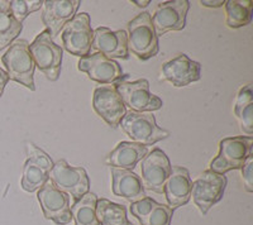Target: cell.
<instances>
[{"mask_svg":"<svg viewBox=\"0 0 253 225\" xmlns=\"http://www.w3.org/2000/svg\"><path fill=\"white\" fill-rule=\"evenodd\" d=\"M1 62L5 67L9 80L35 91L36 65L29 51V43L26 39H15L1 56Z\"/></svg>","mask_w":253,"mask_h":225,"instance_id":"obj_1","label":"cell"},{"mask_svg":"<svg viewBox=\"0 0 253 225\" xmlns=\"http://www.w3.org/2000/svg\"><path fill=\"white\" fill-rule=\"evenodd\" d=\"M128 51L139 60L147 61L155 57L160 51L158 37L153 28L151 14H138L128 23Z\"/></svg>","mask_w":253,"mask_h":225,"instance_id":"obj_2","label":"cell"},{"mask_svg":"<svg viewBox=\"0 0 253 225\" xmlns=\"http://www.w3.org/2000/svg\"><path fill=\"white\" fill-rule=\"evenodd\" d=\"M253 138L252 137H232L224 138L219 142L218 156L210 162V171L225 175L232 170H241L252 154Z\"/></svg>","mask_w":253,"mask_h":225,"instance_id":"obj_3","label":"cell"},{"mask_svg":"<svg viewBox=\"0 0 253 225\" xmlns=\"http://www.w3.org/2000/svg\"><path fill=\"white\" fill-rule=\"evenodd\" d=\"M119 125L134 143L146 147L171 136L169 130L158 127L155 115L151 112H137L130 110L124 115Z\"/></svg>","mask_w":253,"mask_h":225,"instance_id":"obj_4","label":"cell"},{"mask_svg":"<svg viewBox=\"0 0 253 225\" xmlns=\"http://www.w3.org/2000/svg\"><path fill=\"white\" fill-rule=\"evenodd\" d=\"M29 51L41 73L49 81H57L62 66L63 49L55 43L47 29L41 32L29 44Z\"/></svg>","mask_w":253,"mask_h":225,"instance_id":"obj_5","label":"cell"},{"mask_svg":"<svg viewBox=\"0 0 253 225\" xmlns=\"http://www.w3.org/2000/svg\"><path fill=\"white\" fill-rule=\"evenodd\" d=\"M115 89L121 95L124 105L130 108L132 112H150L160 110L164 105L162 100L157 95L151 93L150 82L146 78L137 81H118Z\"/></svg>","mask_w":253,"mask_h":225,"instance_id":"obj_6","label":"cell"},{"mask_svg":"<svg viewBox=\"0 0 253 225\" xmlns=\"http://www.w3.org/2000/svg\"><path fill=\"white\" fill-rule=\"evenodd\" d=\"M225 188H227L225 175H219L210 170L204 171L193 182L191 196L203 215H207L208 211L223 199Z\"/></svg>","mask_w":253,"mask_h":225,"instance_id":"obj_7","label":"cell"},{"mask_svg":"<svg viewBox=\"0 0 253 225\" xmlns=\"http://www.w3.org/2000/svg\"><path fill=\"white\" fill-rule=\"evenodd\" d=\"M49 180L58 190L66 192L74 200H79L90 190V180L84 167L70 166L65 159H58L53 163Z\"/></svg>","mask_w":253,"mask_h":225,"instance_id":"obj_8","label":"cell"},{"mask_svg":"<svg viewBox=\"0 0 253 225\" xmlns=\"http://www.w3.org/2000/svg\"><path fill=\"white\" fill-rule=\"evenodd\" d=\"M27 152L28 158L23 166L20 186L27 192H35L43 188L49 180V172L53 167V162L44 150L36 147L33 143L27 145Z\"/></svg>","mask_w":253,"mask_h":225,"instance_id":"obj_9","label":"cell"},{"mask_svg":"<svg viewBox=\"0 0 253 225\" xmlns=\"http://www.w3.org/2000/svg\"><path fill=\"white\" fill-rule=\"evenodd\" d=\"M94 31L90 24V15L80 13L70 20L62 29V43L65 49L71 55L85 57L90 55Z\"/></svg>","mask_w":253,"mask_h":225,"instance_id":"obj_10","label":"cell"},{"mask_svg":"<svg viewBox=\"0 0 253 225\" xmlns=\"http://www.w3.org/2000/svg\"><path fill=\"white\" fill-rule=\"evenodd\" d=\"M171 162L164 150L155 148L148 152L141 161V180L143 188L153 192L162 193L165 184L171 175Z\"/></svg>","mask_w":253,"mask_h":225,"instance_id":"obj_11","label":"cell"},{"mask_svg":"<svg viewBox=\"0 0 253 225\" xmlns=\"http://www.w3.org/2000/svg\"><path fill=\"white\" fill-rule=\"evenodd\" d=\"M37 199L47 220H52L57 225H66L71 222L70 196L58 190L51 180L38 190Z\"/></svg>","mask_w":253,"mask_h":225,"instance_id":"obj_12","label":"cell"},{"mask_svg":"<svg viewBox=\"0 0 253 225\" xmlns=\"http://www.w3.org/2000/svg\"><path fill=\"white\" fill-rule=\"evenodd\" d=\"M189 9L190 1L187 0H173L158 4L151 17L157 37L171 31H182L186 27Z\"/></svg>","mask_w":253,"mask_h":225,"instance_id":"obj_13","label":"cell"},{"mask_svg":"<svg viewBox=\"0 0 253 225\" xmlns=\"http://www.w3.org/2000/svg\"><path fill=\"white\" fill-rule=\"evenodd\" d=\"M78 69L87 74L90 80L96 81L99 84H117L126 76L117 61L105 57L100 52L81 57Z\"/></svg>","mask_w":253,"mask_h":225,"instance_id":"obj_14","label":"cell"},{"mask_svg":"<svg viewBox=\"0 0 253 225\" xmlns=\"http://www.w3.org/2000/svg\"><path fill=\"white\" fill-rule=\"evenodd\" d=\"M92 108L113 128L118 127L126 114V105L113 85H101L95 89Z\"/></svg>","mask_w":253,"mask_h":225,"instance_id":"obj_15","label":"cell"},{"mask_svg":"<svg viewBox=\"0 0 253 225\" xmlns=\"http://www.w3.org/2000/svg\"><path fill=\"white\" fill-rule=\"evenodd\" d=\"M80 0H47L43 1L42 22L46 26L49 36L56 38L61 29L76 15Z\"/></svg>","mask_w":253,"mask_h":225,"instance_id":"obj_16","label":"cell"},{"mask_svg":"<svg viewBox=\"0 0 253 225\" xmlns=\"http://www.w3.org/2000/svg\"><path fill=\"white\" fill-rule=\"evenodd\" d=\"M162 78L175 87H185L202 78V65L181 53L164 64Z\"/></svg>","mask_w":253,"mask_h":225,"instance_id":"obj_17","label":"cell"},{"mask_svg":"<svg viewBox=\"0 0 253 225\" xmlns=\"http://www.w3.org/2000/svg\"><path fill=\"white\" fill-rule=\"evenodd\" d=\"M91 49L103 53L105 57L114 60H128V36L126 31H112L107 27H99L94 31Z\"/></svg>","mask_w":253,"mask_h":225,"instance_id":"obj_18","label":"cell"},{"mask_svg":"<svg viewBox=\"0 0 253 225\" xmlns=\"http://www.w3.org/2000/svg\"><path fill=\"white\" fill-rule=\"evenodd\" d=\"M193 180L187 168L181 166H172L171 175L164 186V193L167 204L172 210L186 205L191 197Z\"/></svg>","mask_w":253,"mask_h":225,"instance_id":"obj_19","label":"cell"},{"mask_svg":"<svg viewBox=\"0 0 253 225\" xmlns=\"http://www.w3.org/2000/svg\"><path fill=\"white\" fill-rule=\"evenodd\" d=\"M130 213L141 225H171L173 217V210L170 206L160 204L148 196L132 202Z\"/></svg>","mask_w":253,"mask_h":225,"instance_id":"obj_20","label":"cell"},{"mask_svg":"<svg viewBox=\"0 0 253 225\" xmlns=\"http://www.w3.org/2000/svg\"><path fill=\"white\" fill-rule=\"evenodd\" d=\"M110 175L112 191L115 196L123 197L129 202L139 201L147 196L141 177L133 171L110 167Z\"/></svg>","mask_w":253,"mask_h":225,"instance_id":"obj_21","label":"cell"},{"mask_svg":"<svg viewBox=\"0 0 253 225\" xmlns=\"http://www.w3.org/2000/svg\"><path fill=\"white\" fill-rule=\"evenodd\" d=\"M147 153L148 148L146 146L134 142H121L112 152L108 153L105 162L113 168L132 171L137 163L144 158Z\"/></svg>","mask_w":253,"mask_h":225,"instance_id":"obj_22","label":"cell"},{"mask_svg":"<svg viewBox=\"0 0 253 225\" xmlns=\"http://www.w3.org/2000/svg\"><path fill=\"white\" fill-rule=\"evenodd\" d=\"M234 114L241 124L242 132L246 137H252L253 134V91L252 84H248L239 90L237 95Z\"/></svg>","mask_w":253,"mask_h":225,"instance_id":"obj_23","label":"cell"},{"mask_svg":"<svg viewBox=\"0 0 253 225\" xmlns=\"http://www.w3.org/2000/svg\"><path fill=\"white\" fill-rule=\"evenodd\" d=\"M96 201L98 196L89 191L70 206L75 225H100L96 218Z\"/></svg>","mask_w":253,"mask_h":225,"instance_id":"obj_24","label":"cell"},{"mask_svg":"<svg viewBox=\"0 0 253 225\" xmlns=\"http://www.w3.org/2000/svg\"><path fill=\"white\" fill-rule=\"evenodd\" d=\"M22 31L23 24L13 17L9 1H0V49L10 46Z\"/></svg>","mask_w":253,"mask_h":225,"instance_id":"obj_25","label":"cell"},{"mask_svg":"<svg viewBox=\"0 0 253 225\" xmlns=\"http://www.w3.org/2000/svg\"><path fill=\"white\" fill-rule=\"evenodd\" d=\"M227 24L229 28H242L252 22V0H228L224 3Z\"/></svg>","mask_w":253,"mask_h":225,"instance_id":"obj_26","label":"cell"},{"mask_svg":"<svg viewBox=\"0 0 253 225\" xmlns=\"http://www.w3.org/2000/svg\"><path fill=\"white\" fill-rule=\"evenodd\" d=\"M96 218L100 225H133L126 218V208L107 199L96 201Z\"/></svg>","mask_w":253,"mask_h":225,"instance_id":"obj_27","label":"cell"},{"mask_svg":"<svg viewBox=\"0 0 253 225\" xmlns=\"http://www.w3.org/2000/svg\"><path fill=\"white\" fill-rule=\"evenodd\" d=\"M9 6H10L13 17L22 24L29 14L37 12V10H40L43 6V1L42 0H35V1L13 0V1H9Z\"/></svg>","mask_w":253,"mask_h":225,"instance_id":"obj_28","label":"cell"},{"mask_svg":"<svg viewBox=\"0 0 253 225\" xmlns=\"http://www.w3.org/2000/svg\"><path fill=\"white\" fill-rule=\"evenodd\" d=\"M242 170V180L245 184V188L248 192H253V154H251L245 162Z\"/></svg>","mask_w":253,"mask_h":225,"instance_id":"obj_29","label":"cell"},{"mask_svg":"<svg viewBox=\"0 0 253 225\" xmlns=\"http://www.w3.org/2000/svg\"><path fill=\"white\" fill-rule=\"evenodd\" d=\"M8 81H9L8 74H6L5 70H3L1 67H0V98H1V95H3L4 89H5Z\"/></svg>","mask_w":253,"mask_h":225,"instance_id":"obj_30","label":"cell"},{"mask_svg":"<svg viewBox=\"0 0 253 225\" xmlns=\"http://www.w3.org/2000/svg\"><path fill=\"white\" fill-rule=\"evenodd\" d=\"M224 0H218V1H207V0H202L200 4L204 6H209V8H219V6L224 5Z\"/></svg>","mask_w":253,"mask_h":225,"instance_id":"obj_31","label":"cell"},{"mask_svg":"<svg viewBox=\"0 0 253 225\" xmlns=\"http://www.w3.org/2000/svg\"><path fill=\"white\" fill-rule=\"evenodd\" d=\"M133 3L137 6H139V8H146V6H148V4H151V1L147 0V1H133Z\"/></svg>","mask_w":253,"mask_h":225,"instance_id":"obj_32","label":"cell"}]
</instances>
